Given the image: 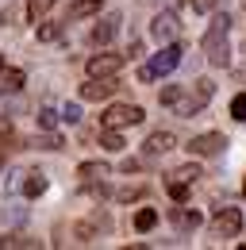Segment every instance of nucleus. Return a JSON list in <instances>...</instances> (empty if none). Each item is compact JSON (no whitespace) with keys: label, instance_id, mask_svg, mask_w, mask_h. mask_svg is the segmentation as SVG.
<instances>
[{"label":"nucleus","instance_id":"nucleus-1","mask_svg":"<svg viewBox=\"0 0 246 250\" xmlns=\"http://www.w3.org/2000/svg\"><path fill=\"white\" fill-rule=\"evenodd\" d=\"M227 31H231V16H212L208 31H204V54L212 65H227L231 50H227Z\"/></svg>","mask_w":246,"mask_h":250},{"label":"nucleus","instance_id":"nucleus-2","mask_svg":"<svg viewBox=\"0 0 246 250\" xmlns=\"http://www.w3.org/2000/svg\"><path fill=\"white\" fill-rule=\"evenodd\" d=\"M181 54H184V46L181 42H165L158 54H154L150 62L139 69V81L143 85H150V81H158V77H165V73H173L177 65H181Z\"/></svg>","mask_w":246,"mask_h":250},{"label":"nucleus","instance_id":"nucleus-3","mask_svg":"<svg viewBox=\"0 0 246 250\" xmlns=\"http://www.w3.org/2000/svg\"><path fill=\"white\" fill-rule=\"evenodd\" d=\"M212 96H215V85H212V81H196V85H192V93L184 96V100H177V116L192 120V116H196Z\"/></svg>","mask_w":246,"mask_h":250},{"label":"nucleus","instance_id":"nucleus-4","mask_svg":"<svg viewBox=\"0 0 246 250\" xmlns=\"http://www.w3.org/2000/svg\"><path fill=\"white\" fill-rule=\"evenodd\" d=\"M243 231V212L239 208H219L212 219V235L215 239H235Z\"/></svg>","mask_w":246,"mask_h":250},{"label":"nucleus","instance_id":"nucleus-5","mask_svg":"<svg viewBox=\"0 0 246 250\" xmlns=\"http://www.w3.org/2000/svg\"><path fill=\"white\" fill-rule=\"evenodd\" d=\"M143 108L139 104H112L108 112H104V127H135V124H143Z\"/></svg>","mask_w":246,"mask_h":250},{"label":"nucleus","instance_id":"nucleus-6","mask_svg":"<svg viewBox=\"0 0 246 250\" xmlns=\"http://www.w3.org/2000/svg\"><path fill=\"white\" fill-rule=\"evenodd\" d=\"M188 150L196 158H215L227 150V135H219V131H208V135H196L192 143H188Z\"/></svg>","mask_w":246,"mask_h":250},{"label":"nucleus","instance_id":"nucleus-7","mask_svg":"<svg viewBox=\"0 0 246 250\" xmlns=\"http://www.w3.org/2000/svg\"><path fill=\"white\" fill-rule=\"evenodd\" d=\"M123 62H127V54H96V58H89L85 73L89 77H116L123 69Z\"/></svg>","mask_w":246,"mask_h":250},{"label":"nucleus","instance_id":"nucleus-8","mask_svg":"<svg viewBox=\"0 0 246 250\" xmlns=\"http://www.w3.org/2000/svg\"><path fill=\"white\" fill-rule=\"evenodd\" d=\"M177 31H181V20H177V12H158L150 23V35L158 39V42H173L177 39Z\"/></svg>","mask_w":246,"mask_h":250},{"label":"nucleus","instance_id":"nucleus-9","mask_svg":"<svg viewBox=\"0 0 246 250\" xmlns=\"http://www.w3.org/2000/svg\"><path fill=\"white\" fill-rule=\"evenodd\" d=\"M120 89L116 77H89V85H81V100H108Z\"/></svg>","mask_w":246,"mask_h":250},{"label":"nucleus","instance_id":"nucleus-10","mask_svg":"<svg viewBox=\"0 0 246 250\" xmlns=\"http://www.w3.org/2000/svg\"><path fill=\"white\" fill-rule=\"evenodd\" d=\"M116 31H120V12H112V16H104L96 27H92V35H89V42L92 46H108L112 39H116Z\"/></svg>","mask_w":246,"mask_h":250},{"label":"nucleus","instance_id":"nucleus-11","mask_svg":"<svg viewBox=\"0 0 246 250\" xmlns=\"http://www.w3.org/2000/svg\"><path fill=\"white\" fill-rule=\"evenodd\" d=\"M173 146H177V139H173L169 131H154L150 139L143 143V154H146V158H162V154H169Z\"/></svg>","mask_w":246,"mask_h":250},{"label":"nucleus","instance_id":"nucleus-12","mask_svg":"<svg viewBox=\"0 0 246 250\" xmlns=\"http://www.w3.org/2000/svg\"><path fill=\"white\" fill-rule=\"evenodd\" d=\"M77 177H81L85 185H92V181H104V177H112V169H108L104 162H81V166H77Z\"/></svg>","mask_w":246,"mask_h":250},{"label":"nucleus","instance_id":"nucleus-13","mask_svg":"<svg viewBox=\"0 0 246 250\" xmlns=\"http://www.w3.org/2000/svg\"><path fill=\"white\" fill-rule=\"evenodd\" d=\"M169 219H173L181 231H192V227H200V223H204V216H200V212H192V208H173Z\"/></svg>","mask_w":246,"mask_h":250},{"label":"nucleus","instance_id":"nucleus-14","mask_svg":"<svg viewBox=\"0 0 246 250\" xmlns=\"http://www.w3.org/2000/svg\"><path fill=\"white\" fill-rule=\"evenodd\" d=\"M100 8H104V0H73L65 16H69V20H85V16H96Z\"/></svg>","mask_w":246,"mask_h":250},{"label":"nucleus","instance_id":"nucleus-15","mask_svg":"<svg viewBox=\"0 0 246 250\" xmlns=\"http://www.w3.org/2000/svg\"><path fill=\"white\" fill-rule=\"evenodd\" d=\"M27 146H35V150H62L65 143H62V135H35V139H27Z\"/></svg>","mask_w":246,"mask_h":250},{"label":"nucleus","instance_id":"nucleus-16","mask_svg":"<svg viewBox=\"0 0 246 250\" xmlns=\"http://www.w3.org/2000/svg\"><path fill=\"white\" fill-rule=\"evenodd\" d=\"M100 146H104V150H123L127 143H123L120 127H104V135H100Z\"/></svg>","mask_w":246,"mask_h":250},{"label":"nucleus","instance_id":"nucleus-17","mask_svg":"<svg viewBox=\"0 0 246 250\" xmlns=\"http://www.w3.org/2000/svg\"><path fill=\"white\" fill-rule=\"evenodd\" d=\"M20 188L35 200V196H42V192H46V177H42V173H27V181H23Z\"/></svg>","mask_w":246,"mask_h":250},{"label":"nucleus","instance_id":"nucleus-18","mask_svg":"<svg viewBox=\"0 0 246 250\" xmlns=\"http://www.w3.org/2000/svg\"><path fill=\"white\" fill-rule=\"evenodd\" d=\"M112 196H116L120 204H131V200H143V196H146V185H127V188H116Z\"/></svg>","mask_w":246,"mask_h":250},{"label":"nucleus","instance_id":"nucleus-19","mask_svg":"<svg viewBox=\"0 0 246 250\" xmlns=\"http://www.w3.org/2000/svg\"><path fill=\"white\" fill-rule=\"evenodd\" d=\"M50 8H54V0H27V20H31V23H39Z\"/></svg>","mask_w":246,"mask_h":250},{"label":"nucleus","instance_id":"nucleus-20","mask_svg":"<svg viewBox=\"0 0 246 250\" xmlns=\"http://www.w3.org/2000/svg\"><path fill=\"white\" fill-rule=\"evenodd\" d=\"M20 247H35V239L20 235V231H12V235H4V239H0V250H20Z\"/></svg>","mask_w":246,"mask_h":250},{"label":"nucleus","instance_id":"nucleus-21","mask_svg":"<svg viewBox=\"0 0 246 250\" xmlns=\"http://www.w3.org/2000/svg\"><path fill=\"white\" fill-rule=\"evenodd\" d=\"M154 223H158V212H154V208H139V212H135V231H150Z\"/></svg>","mask_w":246,"mask_h":250},{"label":"nucleus","instance_id":"nucleus-22","mask_svg":"<svg viewBox=\"0 0 246 250\" xmlns=\"http://www.w3.org/2000/svg\"><path fill=\"white\" fill-rule=\"evenodd\" d=\"M23 85H27V77H23V69H8V73H4V89H8V93H20Z\"/></svg>","mask_w":246,"mask_h":250},{"label":"nucleus","instance_id":"nucleus-23","mask_svg":"<svg viewBox=\"0 0 246 250\" xmlns=\"http://www.w3.org/2000/svg\"><path fill=\"white\" fill-rule=\"evenodd\" d=\"M188 188H192V185H184V181H173V177L165 181V192H169L177 204H184V200H188Z\"/></svg>","mask_w":246,"mask_h":250},{"label":"nucleus","instance_id":"nucleus-24","mask_svg":"<svg viewBox=\"0 0 246 250\" xmlns=\"http://www.w3.org/2000/svg\"><path fill=\"white\" fill-rule=\"evenodd\" d=\"M169 177H173V181H184V185H192V181L200 177V166H181V169H173Z\"/></svg>","mask_w":246,"mask_h":250},{"label":"nucleus","instance_id":"nucleus-25","mask_svg":"<svg viewBox=\"0 0 246 250\" xmlns=\"http://www.w3.org/2000/svg\"><path fill=\"white\" fill-rule=\"evenodd\" d=\"M181 96H184V89H181V85H165V89L158 93V100H162V104H177Z\"/></svg>","mask_w":246,"mask_h":250},{"label":"nucleus","instance_id":"nucleus-26","mask_svg":"<svg viewBox=\"0 0 246 250\" xmlns=\"http://www.w3.org/2000/svg\"><path fill=\"white\" fill-rule=\"evenodd\" d=\"M231 116H235L239 124H246V93H239L235 100H231Z\"/></svg>","mask_w":246,"mask_h":250},{"label":"nucleus","instance_id":"nucleus-27","mask_svg":"<svg viewBox=\"0 0 246 250\" xmlns=\"http://www.w3.org/2000/svg\"><path fill=\"white\" fill-rule=\"evenodd\" d=\"M58 35H62L58 23H42V27H39V42H54Z\"/></svg>","mask_w":246,"mask_h":250},{"label":"nucleus","instance_id":"nucleus-28","mask_svg":"<svg viewBox=\"0 0 246 250\" xmlns=\"http://www.w3.org/2000/svg\"><path fill=\"white\" fill-rule=\"evenodd\" d=\"M62 120L65 124H81V104H62Z\"/></svg>","mask_w":246,"mask_h":250},{"label":"nucleus","instance_id":"nucleus-29","mask_svg":"<svg viewBox=\"0 0 246 250\" xmlns=\"http://www.w3.org/2000/svg\"><path fill=\"white\" fill-rule=\"evenodd\" d=\"M58 120H62V112H54V108H42V112H39V124L46 127V131H50V127L58 124Z\"/></svg>","mask_w":246,"mask_h":250},{"label":"nucleus","instance_id":"nucleus-30","mask_svg":"<svg viewBox=\"0 0 246 250\" xmlns=\"http://www.w3.org/2000/svg\"><path fill=\"white\" fill-rule=\"evenodd\" d=\"M219 8V0H192V12H200V16H208Z\"/></svg>","mask_w":246,"mask_h":250},{"label":"nucleus","instance_id":"nucleus-31","mask_svg":"<svg viewBox=\"0 0 246 250\" xmlns=\"http://www.w3.org/2000/svg\"><path fill=\"white\" fill-rule=\"evenodd\" d=\"M0 139H12V120L8 116H0Z\"/></svg>","mask_w":246,"mask_h":250},{"label":"nucleus","instance_id":"nucleus-32","mask_svg":"<svg viewBox=\"0 0 246 250\" xmlns=\"http://www.w3.org/2000/svg\"><path fill=\"white\" fill-rule=\"evenodd\" d=\"M0 69H4V58H0Z\"/></svg>","mask_w":246,"mask_h":250},{"label":"nucleus","instance_id":"nucleus-33","mask_svg":"<svg viewBox=\"0 0 246 250\" xmlns=\"http://www.w3.org/2000/svg\"><path fill=\"white\" fill-rule=\"evenodd\" d=\"M243 196H246V185H243Z\"/></svg>","mask_w":246,"mask_h":250}]
</instances>
